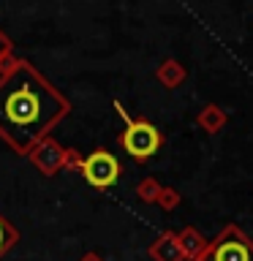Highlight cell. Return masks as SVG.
<instances>
[{"instance_id":"1","label":"cell","mask_w":253,"mask_h":261,"mask_svg":"<svg viewBox=\"0 0 253 261\" xmlns=\"http://www.w3.org/2000/svg\"><path fill=\"white\" fill-rule=\"evenodd\" d=\"M71 114V101L24 57L0 71V139L22 158Z\"/></svg>"},{"instance_id":"2","label":"cell","mask_w":253,"mask_h":261,"mask_svg":"<svg viewBox=\"0 0 253 261\" xmlns=\"http://www.w3.org/2000/svg\"><path fill=\"white\" fill-rule=\"evenodd\" d=\"M117 142H120L122 152H125L128 158H134L136 163H144V161H150L153 155L161 152L163 134L147 117H134L125 125V130L120 134Z\"/></svg>"},{"instance_id":"3","label":"cell","mask_w":253,"mask_h":261,"mask_svg":"<svg viewBox=\"0 0 253 261\" xmlns=\"http://www.w3.org/2000/svg\"><path fill=\"white\" fill-rule=\"evenodd\" d=\"M82 179L95 188V191H109L120 182L122 177V163L117 161V155L109 152L106 147H98V150L82 155V163H79V171Z\"/></svg>"},{"instance_id":"4","label":"cell","mask_w":253,"mask_h":261,"mask_svg":"<svg viewBox=\"0 0 253 261\" xmlns=\"http://www.w3.org/2000/svg\"><path fill=\"white\" fill-rule=\"evenodd\" d=\"M207 258L210 261H253V240L237 223H229L210 242Z\"/></svg>"},{"instance_id":"5","label":"cell","mask_w":253,"mask_h":261,"mask_svg":"<svg viewBox=\"0 0 253 261\" xmlns=\"http://www.w3.org/2000/svg\"><path fill=\"white\" fill-rule=\"evenodd\" d=\"M28 158H30V163H33V166H36L44 177H55L57 171L65 169L68 150H65V147H60L52 136H49V139H44V142H38L36 147H33Z\"/></svg>"},{"instance_id":"6","label":"cell","mask_w":253,"mask_h":261,"mask_svg":"<svg viewBox=\"0 0 253 261\" xmlns=\"http://www.w3.org/2000/svg\"><path fill=\"white\" fill-rule=\"evenodd\" d=\"M147 253H150L153 261H185L174 231H161V234L153 240L150 248H147Z\"/></svg>"},{"instance_id":"7","label":"cell","mask_w":253,"mask_h":261,"mask_svg":"<svg viewBox=\"0 0 253 261\" xmlns=\"http://www.w3.org/2000/svg\"><path fill=\"white\" fill-rule=\"evenodd\" d=\"M177 242H180V250H183V258L185 261H196L201 258L210 248V240H204V234L193 226H185L183 231H177Z\"/></svg>"},{"instance_id":"8","label":"cell","mask_w":253,"mask_h":261,"mask_svg":"<svg viewBox=\"0 0 253 261\" xmlns=\"http://www.w3.org/2000/svg\"><path fill=\"white\" fill-rule=\"evenodd\" d=\"M155 79H158L166 90H174L188 79V68L180 60H174V57H169V60H163L158 68H155Z\"/></svg>"},{"instance_id":"9","label":"cell","mask_w":253,"mask_h":261,"mask_svg":"<svg viewBox=\"0 0 253 261\" xmlns=\"http://www.w3.org/2000/svg\"><path fill=\"white\" fill-rule=\"evenodd\" d=\"M196 122H199V128L207 130V134H218V130L226 128L229 114H226V109H220L218 103H204L199 117H196Z\"/></svg>"},{"instance_id":"10","label":"cell","mask_w":253,"mask_h":261,"mask_svg":"<svg viewBox=\"0 0 253 261\" xmlns=\"http://www.w3.org/2000/svg\"><path fill=\"white\" fill-rule=\"evenodd\" d=\"M161 182L155 177H144V179H139V185H136V196H139V201H144V204H155V199H158V193H161Z\"/></svg>"},{"instance_id":"11","label":"cell","mask_w":253,"mask_h":261,"mask_svg":"<svg viewBox=\"0 0 253 261\" xmlns=\"http://www.w3.org/2000/svg\"><path fill=\"white\" fill-rule=\"evenodd\" d=\"M16 242H19V231H16V228L8 223L3 215H0V258H3Z\"/></svg>"},{"instance_id":"12","label":"cell","mask_w":253,"mask_h":261,"mask_svg":"<svg viewBox=\"0 0 253 261\" xmlns=\"http://www.w3.org/2000/svg\"><path fill=\"white\" fill-rule=\"evenodd\" d=\"M180 201H183V196H180V191H177V188H166V185L161 188L158 199H155V204H158L161 210H166V212L177 210V207H180Z\"/></svg>"},{"instance_id":"13","label":"cell","mask_w":253,"mask_h":261,"mask_svg":"<svg viewBox=\"0 0 253 261\" xmlns=\"http://www.w3.org/2000/svg\"><path fill=\"white\" fill-rule=\"evenodd\" d=\"M11 60H14V41L0 30V71H3Z\"/></svg>"},{"instance_id":"14","label":"cell","mask_w":253,"mask_h":261,"mask_svg":"<svg viewBox=\"0 0 253 261\" xmlns=\"http://www.w3.org/2000/svg\"><path fill=\"white\" fill-rule=\"evenodd\" d=\"M79 163H82V152L73 150V147H68V161H65V169L79 171Z\"/></svg>"},{"instance_id":"15","label":"cell","mask_w":253,"mask_h":261,"mask_svg":"<svg viewBox=\"0 0 253 261\" xmlns=\"http://www.w3.org/2000/svg\"><path fill=\"white\" fill-rule=\"evenodd\" d=\"M114 109H117V114H120L122 120H125V125H128L131 120H134V117H131V114H128V109H125V106H122L120 101H114Z\"/></svg>"},{"instance_id":"16","label":"cell","mask_w":253,"mask_h":261,"mask_svg":"<svg viewBox=\"0 0 253 261\" xmlns=\"http://www.w3.org/2000/svg\"><path fill=\"white\" fill-rule=\"evenodd\" d=\"M79 261H104V258L98 256V253H85V256H82Z\"/></svg>"}]
</instances>
